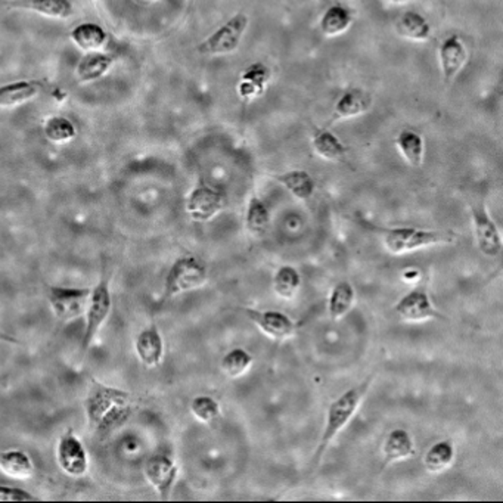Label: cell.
<instances>
[{
	"mask_svg": "<svg viewBox=\"0 0 503 503\" xmlns=\"http://www.w3.org/2000/svg\"><path fill=\"white\" fill-rule=\"evenodd\" d=\"M0 471L9 478L28 480L35 475L36 465L21 449H8L0 452Z\"/></svg>",
	"mask_w": 503,
	"mask_h": 503,
	"instance_id": "7402d4cb",
	"label": "cell"
},
{
	"mask_svg": "<svg viewBox=\"0 0 503 503\" xmlns=\"http://www.w3.org/2000/svg\"><path fill=\"white\" fill-rule=\"evenodd\" d=\"M56 462L61 471L69 477L80 478L86 475L89 469V455L86 446L83 444L73 428L65 431L58 440Z\"/></svg>",
	"mask_w": 503,
	"mask_h": 503,
	"instance_id": "9c48e42d",
	"label": "cell"
},
{
	"mask_svg": "<svg viewBox=\"0 0 503 503\" xmlns=\"http://www.w3.org/2000/svg\"><path fill=\"white\" fill-rule=\"evenodd\" d=\"M143 475L159 498L166 500L172 495L173 487L179 478V466L170 456L158 453L150 456L143 462Z\"/></svg>",
	"mask_w": 503,
	"mask_h": 503,
	"instance_id": "30bf717a",
	"label": "cell"
},
{
	"mask_svg": "<svg viewBox=\"0 0 503 503\" xmlns=\"http://www.w3.org/2000/svg\"><path fill=\"white\" fill-rule=\"evenodd\" d=\"M372 103H374V98L365 89L352 87L337 100L334 112H332V120H345V118L361 116L369 111Z\"/></svg>",
	"mask_w": 503,
	"mask_h": 503,
	"instance_id": "e0dca14e",
	"label": "cell"
},
{
	"mask_svg": "<svg viewBox=\"0 0 503 503\" xmlns=\"http://www.w3.org/2000/svg\"><path fill=\"white\" fill-rule=\"evenodd\" d=\"M44 134L49 142L64 145L77 136V129L67 117L52 116L45 121Z\"/></svg>",
	"mask_w": 503,
	"mask_h": 503,
	"instance_id": "d6a6232c",
	"label": "cell"
},
{
	"mask_svg": "<svg viewBox=\"0 0 503 503\" xmlns=\"http://www.w3.org/2000/svg\"><path fill=\"white\" fill-rule=\"evenodd\" d=\"M4 379L0 377V387H4Z\"/></svg>",
	"mask_w": 503,
	"mask_h": 503,
	"instance_id": "f35d334b",
	"label": "cell"
},
{
	"mask_svg": "<svg viewBox=\"0 0 503 503\" xmlns=\"http://www.w3.org/2000/svg\"><path fill=\"white\" fill-rule=\"evenodd\" d=\"M271 226V211L263 199L251 197L247 206L246 228L254 237H263Z\"/></svg>",
	"mask_w": 503,
	"mask_h": 503,
	"instance_id": "4dcf8cb0",
	"label": "cell"
},
{
	"mask_svg": "<svg viewBox=\"0 0 503 503\" xmlns=\"http://www.w3.org/2000/svg\"><path fill=\"white\" fill-rule=\"evenodd\" d=\"M394 312L406 322H424L439 318V312L435 310L430 296L424 288L413 289L406 294L394 305Z\"/></svg>",
	"mask_w": 503,
	"mask_h": 503,
	"instance_id": "4fadbf2b",
	"label": "cell"
},
{
	"mask_svg": "<svg viewBox=\"0 0 503 503\" xmlns=\"http://www.w3.org/2000/svg\"><path fill=\"white\" fill-rule=\"evenodd\" d=\"M114 56L105 52H89L78 61L76 67V77L83 85L93 83L102 78L111 69Z\"/></svg>",
	"mask_w": 503,
	"mask_h": 503,
	"instance_id": "44dd1931",
	"label": "cell"
},
{
	"mask_svg": "<svg viewBox=\"0 0 503 503\" xmlns=\"http://www.w3.org/2000/svg\"><path fill=\"white\" fill-rule=\"evenodd\" d=\"M354 21L353 11L345 4H334L323 12L319 21V28L325 37H337L345 35Z\"/></svg>",
	"mask_w": 503,
	"mask_h": 503,
	"instance_id": "cb8c5ba5",
	"label": "cell"
},
{
	"mask_svg": "<svg viewBox=\"0 0 503 503\" xmlns=\"http://www.w3.org/2000/svg\"><path fill=\"white\" fill-rule=\"evenodd\" d=\"M4 4L11 9L39 13L42 17L51 20H69L74 15V4L71 0H12Z\"/></svg>",
	"mask_w": 503,
	"mask_h": 503,
	"instance_id": "2e32d148",
	"label": "cell"
},
{
	"mask_svg": "<svg viewBox=\"0 0 503 503\" xmlns=\"http://www.w3.org/2000/svg\"><path fill=\"white\" fill-rule=\"evenodd\" d=\"M354 298H356V293H354L353 285L349 282H338L332 288L329 300H328V314L331 320L338 322L345 318V314L353 309Z\"/></svg>",
	"mask_w": 503,
	"mask_h": 503,
	"instance_id": "f1b7e54d",
	"label": "cell"
},
{
	"mask_svg": "<svg viewBox=\"0 0 503 503\" xmlns=\"http://www.w3.org/2000/svg\"><path fill=\"white\" fill-rule=\"evenodd\" d=\"M226 207V195L217 186L210 185L206 181H199L191 191L186 199V213L191 219L199 223H206L215 219Z\"/></svg>",
	"mask_w": 503,
	"mask_h": 503,
	"instance_id": "ba28073f",
	"label": "cell"
},
{
	"mask_svg": "<svg viewBox=\"0 0 503 503\" xmlns=\"http://www.w3.org/2000/svg\"><path fill=\"white\" fill-rule=\"evenodd\" d=\"M253 365V357L250 353L242 349H233L224 354L220 361L222 370L224 375L231 379L241 378L242 375L247 374Z\"/></svg>",
	"mask_w": 503,
	"mask_h": 503,
	"instance_id": "836d02e7",
	"label": "cell"
},
{
	"mask_svg": "<svg viewBox=\"0 0 503 503\" xmlns=\"http://www.w3.org/2000/svg\"><path fill=\"white\" fill-rule=\"evenodd\" d=\"M37 496L21 487L2 486L0 484V502H37Z\"/></svg>",
	"mask_w": 503,
	"mask_h": 503,
	"instance_id": "d590c367",
	"label": "cell"
},
{
	"mask_svg": "<svg viewBox=\"0 0 503 503\" xmlns=\"http://www.w3.org/2000/svg\"><path fill=\"white\" fill-rule=\"evenodd\" d=\"M112 310L111 289L110 278L102 275L100 282L91 289L87 309L85 312V332L82 337V354L91 349L93 341L100 336L101 328L105 325Z\"/></svg>",
	"mask_w": 503,
	"mask_h": 503,
	"instance_id": "5b68a950",
	"label": "cell"
},
{
	"mask_svg": "<svg viewBox=\"0 0 503 503\" xmlns=\"http://www.w3.org/2000/svg\"><path fill=\"white\" fill-rule=\"evenodd\" d=\"M383 2H385V4H397V6H399V4H409L410 0H383Z\"/></svg>",
	"mask_w": 503,
	"mask_h": 503,
	"instance_id": "74e56055",
	"label": "cell"
},
{
	"mask_svg": "<svg viewBox=\"0 0 503 503\" xmlns=\"http://www.w3.org/2000/svg\"><path fill=\"white\" fill-rule=\"evenodd\" d=\"M396 147L410 167H421L426 155V141L415 130L404 129L397 134Z\"/></svg>",
	"mask_w": 503,
	"mask_h": 503,
	"instance_id": "4316f807",
	"label": "cell"
},
{
	"mask_svg": "<svg viewBox=\"0 0 503 503\" xmlns=\"http://www.w3.org/2000/svg\"><path fill=\"white\" fill-rule=\"evenodd\" d=\"M69 39L76 45V48L89 53V52L102 51L107 46L110 36L105 28L96 22H82L71 30Z\"/></svg>",
	"mask_w": 503,
	"mask_h": 503,
	"instance_id": "ffe728a7",
	"label": "cell"
},
{
	"mask_svg": "<svg viewBox=\"0 0 503 503\" xmlns=\"http://www.w3.org/2000/svg\"><path fill=\"white\" fill-rule=\"evenodd\" d=\"M271 80V69L262 62H256L247 67L241 73V78L238 83V95L242 100H254L262 96L266 91L267 85Z\"/></svg>",
	"mask_w": 503,
	"mask_h": 503,
	"instance_id": "d6986e66",
	"label": "cell"
},
{
	"mask_svg": "<svg viewBox=\"0 0 503 503\" xmlns=\"http://www.w3.org/2000/svg\"><path fill=\"white\" fill-rule=\"evenodd\" d=\"M469 52L464 40L458 35H450L442 42L439 48L440 69L446 82L453 78L464 69L468 62Z\"/></svg>",
	"mask_w": 503,
	"mask_h": 503,
	"instance_id": "5bb4252c",
	"label": "cell"
},
{
	"mask_svg": "<svg viewBox=\"0 0 503 503\" xmlns=\"http://www.w3.org/2000/svg\"><path fill=\"white\" fill-rule=\"evenodd\" d=\"M471 215L478 250L486 257H498L502 253V238L499 229L487 213L486 207L483 204L471 206Z\"/></svg>",
	"mask_w": 503,
	"mask_h": 503,
	"instance_id": "8fae6325",
	"label": "cell"
},
{
	"mask_svg": "<svg viewBox=\"0 0 503 503\" xmlns=\"http://www.w3.org/2000/svg\"><path fill=\"white\" fill-rule=\"evenodd\" d=\"M369 387V381L361 384L359 387L350 388L347 392L343 393L337 401L332 402L328 409L327 424L323 428L320 442H319L318 450L314 453L313 462L319 464L322 456L327 452L329 444L334 442L337 435L345 430L350 419L354 417L357 409L361 406L363 397H365L366 390Z\"/></svg>",
	"mask_w": 503,
	"mask_h": 503,
	"instance_id": "7a4b0ae2",
	"label": "cell"
},
{
	"mask_svg": "<svg viewBox=\"0 0 503 503\" xmlns=\"http://www.w3.org/2000/svg\"><path fill=\"white\" fill-rule=\"evenodd\" d=\"M314 154L327 161H340L347 155V148L336 134L327 129H318L312 139Z\"/></svg>",
	"mask_w": 503,
	"mask_h": 503,
	"instance_id": "83f0119b",
	"label": "cell"
},
{
	"mask_svg": "<svg viewBox=\"0 0 503 503\" xmlns=\"http://www.w3.org/2000/svg\"><path fill=\"white\" fill-rule=\"evenodd\" d=\"M208 280V269L201 258L183 256L174 260L164 280V298L177 297L201 288Z\"/></svg>",
	"mask_w": 503,
	"mask_h": 503,
	"instance_id": "277c9868",
	"label": "cell"
},
{
	"mask_svg": "<svg viewBox=\"0 0 503 503\" xmlns=\"http://www.w3.org/2000/svg\"><path fill=\"white\" fill-rule=\"evenodd\" d=\"M383 455L384 460L387 464L413 458L415 456V443H413L412 435L409 434L408 431L402 430V428L393 430L384 442Z\"/></svg>",
	"mask_w": 503,
	"mask_h": 503,
	"instance_id": "484cf974",
	"label": "cell"
},
{
	"mask_svg": "<svg viewBox=\"0 0 503 503\" xmlns=\"http://www.w3.org/2000/svg\"><path fill=\"white\" fill-rule=\"evenodd\" d=\"M191 413L197 421L202 424H211L220 417V404L210 396L195 397L191 402Z\"/></svg>",
	"mask_w": 503,
	"mask_h": 503,
	"instance_id": "e575fe53",
	"label": "cell"
},
{
	"mask_svg": "<svg viewBox=\"0 0 503 503\" xmlns=\"http://www.w3.org/2000/svg\"><path fill=\"white\" fill-rule=\"evenodd\" d=\"M246 314L251 322L272 340L285 341L291 338L296 332L293 319L276 310L246 309Z\"/></svg>",
	"mask_w": 503,
	"mask_h": 503,
	"instance_id": "7c38bea8",
	"label": "cell"
},
{
	"mask_svg": "<svg viewBox=\"0 0 503 503\" xmlns=\"http://www.w3.org/2000/svg\"><path fill=\"white\" fill-rule=\"evenodd\" d=\"M302 287V275L293 266H282L273 276V291L282 300H293Z\"/></svg>",
	"mask_w": 503,
	"mask_h": 503,
	"instance_id": "1f68e13d",
	"label": "cell"
},
{
	"mask_svg": "<svg viewBox=\"0 0 503 503\" xmlns=\"http://www.w3.org/2000/svg\"><path fill=\"white\" fill-rule=\"evenodd\" d=\"M273 179L284 186L285 190L288 191L294 199H300V201H307V199H312L314 191H316V182L304 170H291V172L280 173V174L273 176Z\"/></svg>",
	"mask_w": 503,
	"mask_h": 503,
	"instance_id": "d4e9b609",
	"label": "cell"
},
{
	"mask_svg": "<svg viewBox=\"0 0 503 503\" xmlns=\"http://www.w3.org/2000/svg\"><path fill=\"white\" fill-rule=\"evenodd\" d=\"M250 26V18L244 12H238L228 21L213 31L208 37L197 46L199 55H231L239 48L244 36Z\"/></svg>",
	"mask_w": 503,
	"mask_h": 503,
	"instance_id": "8992f818",
	"label": "cell"
},
{
	"mask_svg": "<svg viewBox=\"0 0 503 503\" xmlns=\"http://www.w3.org/2000/svg\"><path fill=\"white\" fill-rule=\"evenodd\" d=\"M397 35L410 42H428L433 36V27L422 13L406 11L397 18Z\"/></svg>",
	"mask_w": 503,
	"mask_h": 503,
	"instance_id": "603a6c76",
	"label": "cell"
},
{
	"mask_svg": "<svg viewBox=\"0 0 503 503\" xmlns=\"http://www.w3.org/2000/svg\"><path fill=\"white\" fill-rule=\"evenodd\" d=\"M456 450L452 442L443 440L433 444L424 455V466L431 474H442L453 464Z\"/></svg>",
	"mask_w": 503,
	"mask_h": 503,
	"instance_id": "f546056e",
	"label": "cell"
},
{
	"mask_svg": "<svg viewBox=\"0 0 503 503\" xmlns=\"http://www.w3.org/2000/svg\"><path fill=\"white\" fill-rule=\"evenodd\" d=\"M44 86L37 80H18L0 86V108H15L36 100Z\"/></svg>",
	"mask_w": 503,
	"mask_h": 503,
	"instance_id": "ac0fdd59",
	"label": "cell"
},
{
	"mask_svg": "<svg viewBox=\"0 0 503 503\" xmlns=\"http://www.w3.org/2000/svg\"><path fill=\"white\" fill-rule=\"evenodd\" d=\"M91 288L71 287H48V303L52 313L60 323H69L85 316Z\"/></svg>",
	"mask_w": 503,
	"mask_h": 503,
	"instance_id": "52a82bcc",
	"label": "cell"
},
{
	"mask_svg": "<svg viewBox=\"0 0 503 503\" xmlns=\"http://www.w3.org/2000/svg\"><path fill=\"white\" fill-rule=\"evenodd\" d=\"M381 233H383L384 247L387 248L388 253L394 256L422 250L426 247L452 244L456 241V235L450 231H428V229L402 226V228L381 229Z\"/></svg>",
	"mask_w": 503,
	"mask_h": 503,
	"instance_id": "3957f363",
	"label": "cell"
},
{
	"mask_svg": "<svg viewBox=\"0 0 503 503\" xmlns=\"http://www.w3.org/2000/svg\"><path fill=\"white\" fill-rule=\"evenodd\" d=\"M0 343H6V345H21V341H18L15 337L9 336L6 332L0 329Z\"/></svg>",
	"mask_w": 503,
	"mask_h": 503,
	"instance_id": "8d00e7d4",
	"label": "cell"
},
{
	"mask_svg": "<svg viewBox=\"0 0 503 503\" xmlns=\"http://www.w3.org/2000/svg\"><path fill=\"white\" fill-rule=\"evenodd\" d=\"M134 409V394L92 379L85 399L87 426L100 437H108L129 421Z\"/></svg>",
	"mask_w": 503,
	"mask_h": 503,
	"instance_id": "6da1fadb",
	"label": "cell"
},
{
	"mask_svg": "<svg viewBox=\"0 0 503 503\" xmlns=\"http://www.w3.org/2000/svg\"><path fill=\"white\" fill-rule=\"evenodd\" d=\"M142 2H148V4H154V2H158V0H142Z\"/></svg>",
	"mask_w": 503,
	"mask_h": 503,
	"instance_id": "ab89813d",
	"label": "cell"
},
{
	"mask_svg": "<svg viewBox=\"0 0 503 503\" xmlns=\"http://www.w3.org/2000/svg\"><path fill=\"white\" fill-rule=\"evenodd\" d=\"M134 352H136L139 361L145 368L152 369V368H158L163 363L166 347H164L163 336L155 323L143 328L142 331L136 336Z\"/></svg>",
	"mask_w": 503,
	"mask_h": 503,
	"instance_id": "9a60e30c",
	"label": "cell"
}]
</instances>
